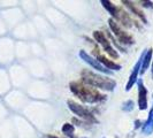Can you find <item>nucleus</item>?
Returning <instances> with one entry per match:
<instances>
[{"instance_id":"obj_1","label":"nucleus","mask_w":153,"mask_h":138,"mask_svg":"<svg viewBox=\"0 0 153 138\" xmlns=\"http://www.w3.org/2000/svg\"><path fill=\"white\" fill-rule=\"evenodd\" d=\"M69 88L71 92L78 97L83 102H89V104H94V102H100L106 99V96L101 94L98 90L90 88L84 83L79 82H71L69 84Z\"/></svg>"},{"instance_id":"obj_2","label":"nucleus","mask_w":153,"mask_h":138,"mask_svg":"<svg viewBox=\"0 0 153 138\" xmlns=\"http://www.w3.org/2000/svg\"><path fill=\"white\" fill-rule=\"evenodd\" d=\"M81 75H82V83L90 85V86H94V88H99L101 90L112 91L114 90L115 85H116L115 81L107 78V77L100 76L89 69H84Z\"/></svg>"},{"instance_id":"obj_3","label":"nucleus","mask_w":153,"mask_h":138,"mask_svg":"<svg viewBox=\"0 0 153 138\" xmlns=\"http://www.w3.org/2000/svg\"><path fill=\"white\" fill-rule=\"evenodd\" d=\"M108 24H109L111 30L114 32V35L116 36L117 40H119L121 44H126V45H131V44H134L132 37H131L130 35H128L127 32H124V31L120 28V25L116 23L115 20L109 19V20H108Z\"/></svg>"},{"instance_id":"obj_4","label":"nucleus","mask_w":153,"mask_h":138,"mask_svg":"<svg viewBox=\"0 0 153 138\" xmlns=\"http://www.w3.org/2000/svg\"><path fill=\"white\" fill-rule=\"evenodd\" d=\"M93 38L96 39L97 43H99L100 45L102 46V48L105 50V52H106L108 55H111L113 59H117V58H119L117 52L112 47L109 40L106 38V36H105L104 32H101V31H93Z\"/></svg>"},{"instance_id":"obj_5","label":"nucleus","mask_w":153,"mask_h":138,"mask_svg":"<svg viewBox=\"0 0 153 138\" xmlns=\"http://www.w3.org/2000/svg\"><path fill=\"white\" fill-rule=\"evenodd\" d=\"M67 104H68L69 109H70L73 113H75L77 116L84 119V120L89 121V122H97V119H96L86 108H84L83 106H81L79 104H77V102L73 101V100H68Z\"/></svg>"},{"instance_id":"obj_6","label":"nucleus","mask_w":153,"mask_h":138,"mask_svg":"<svg viewBox=\"0 0 153 138\" xmlns=\"http://www.w3.org/2000/svg\"><path fill=\"white\" fill-rule=\"evenodd\" d=\"M79 56H81V59L83 60L84 62H86V63H89L91 67H93L94 69H97L98 71H101V73H105V74H108V75H111L112 74V71L111 70H108L107 68H105L101 63H99V62L97 61L94 58H92L91 55H89V54L86 53L85 51H79Z\"/></svg>"},{"instance_id":"obj_7","label":"nucleus","mask_w":153,"mask_h":138,"mask_svg":"<svg viewBox=\"0 0 153 138\" xmlns=\"http://www.w3.org/2000/svg\"><path fill=\"white\" fill-rule=\"evenodd\" d=\"M138 106L140 111L147 108V90L143 85L142 81L138 82Z\"/></svg>"},{"instance_id":"obj_8","label":"nucleus","mask_w":153,"mask_h":138,"mask_svg":"<svg viewBox=\"0 0 153 138\" xmlns=\"http://www.w3.org/2000/svg\"><path fill=\"white\" fill-rule=\"evenodd\" d=\"M94 54H96V60L99 62V63H102L104 67L107 68L108 70H109V69H113V70H120V69H121V66H120V65H117V63H115V62L108 60L107 58L104 56V55H100L99 52L97 53V52L94 51Z\"/></svg>"},{"instance_id":"obj_9","label":"nucleus","mask_w":153,"mask_h":138,"mask_svg":"<svg viewBox=\"0 0 153 138\" xmlns=\"http://www.w3.org/2000/svg\"><path fill=\"white\" fill-rule=\"evenodd\" d=\"M140 65H142V56H140V59L138 60L137 63L135 65L134 69H132V73H131L130 77H129V81H128V83L126 85V90H127V91H129L131 88L135 85V82L137 81L138 73H139V70H140Z\"/></svg>"},{"instance_id":"obj_10","label":"nucleus","mask_w":153,"mask_h":138,"mask_svg":"<svg viewBox=\"0 0 153 138\" xmlns=\"http://www.w3.org/2000/svg\"><path fill=\"white\" fill-rule=\"evenodd\" d=\"M152 48H150V50H147V52L146 53H143L142 54V65H140V74H144L146 71V69L149 68V66H150V62L152 60Z\"/></svg>"},{"instance_id":"obj_11","label":"nucleus","mask_w":153,"mask_h":138,"mask_svg":"<svg viewBox=\"0 0 153 138\" xmlns=\"http://www.w3.org/2000/svg\"><path fill=\"white\" fill-rule=\"evenodd\" d=\"M101 4H102V6L104 8L107 10L108 13L111 14V15L114 17L115 20H116V17L119 15V12H120V8H117L115 5H113L111 1H107V0H102L101 1Z\"/></svg>"},{"instance_id":"obj_12","label":"nucleus","mask_w":153,"mask_h":138,"mask_svg":"<svg viewBox=\"0 0 153 138\" xmlns=\"http://www.w3.org/2000/svg\"><path fill=\"white\" fill-rule=\"evenodd\" d=\"M122 4H123V5H126L127 7L129 8V9H130L134 14H136V15H137L138 17H139V19L143 21V22L147 23V20H146L145 15L143 14V12H142V10H139V9H138V8L136 7V6H135L132 2H131V1H122Z\"/></svg>"},{"instance_id":"obj_13","label":"nucleus","mask_w":153,"mask_h":138,"mask_svg":"<svg viewBox=\"0 0 153 138\" xmlns=\"http://www.w3.org/2000/svg\"><path fill=\"white\" fill-rule=\"evenodd\" d=\"M143 132L146 135H150L153 132V107L150 111V114H149V119L147 121L144 123L143 125Z\"/></svg>"},{"instance_id":"obj_14","label":"nucleus","mask_w":153,"mask_h":138,"mask_svg":"<svg viewBox=\"0 0 153 138\" xmlns=\"http://www.w3.org/2000/svg\"><path fill=\"white\" fill-rule=\"evenodd\" d=\"M74 131H75V128H74V125L70 124V123H65V124L62 125V132H63L66 136H68V137L76 138L75 135H74Z\"/></svg>"},{"instance_id":"obj_15","label":"nucleus","mask_w":153,"mask_h":138,"mask_svg":"<svg viewBox=\"0 0 153 138\" xmlns=\"http://www.w3.org/2000/svg\"><path fill=\"white\" fill-rule=\"evenodd\" d=\"M122 108L123 111H126V112H130V111H132V108H134V102L131 100H128V101L124 102Z\"/></svg>"},{"instance_id":"obj_16","label":"nucleus","mask_w":153,"mask_h":138,"mask_svg":"<svg viewBox=\"0 0 153 138\" xmlns=\"http://www.w3.org/2000/svg\"><path fill=\"white\" fill-rule=\"evenodd\" d=\"M142 4H143V6H145V7H153V4L151 1H142Z\"/></svg>"},{"instance_id":"obj_17","label":"nucleus","mask_w":153,"mask_h":138,"mask_svg":"<svg viewBox=\"0 0 153 138\" xmlns=\"http://www.w3.org/2000/svg\"><path fill=\"white\" fill-rule=\"evenodd\" d=\"M46 138H59V137H55V136H52V135H47Z\"/></svg>"},{"instance_id":"obj_18","label":"nucleus","mask_w":153,"mask_h":138,"mask_svg":"<svg viewBox=\"0 0 153 138\" xmlns=\"http://www.w3.org/2000/svg\"><path fill=\"white\" fill-rule=\"evenodd\" d=\"M151 71H152V76H153V60H152V69H151Z\"/></svg>"},{"instance_id":"obj_19","label":"nucleus","mask_w":153,"mask_h":138,"mask_svg":"<svg viewBox=\"0 0 153 138\" xmlns=\"http://www.w3.org/2000/svg\"><path fill=\"white\" fill-rule=\"evenodd\" d=\"M83 138H85V137H83Z\"/></svg>"}]
</instances>
